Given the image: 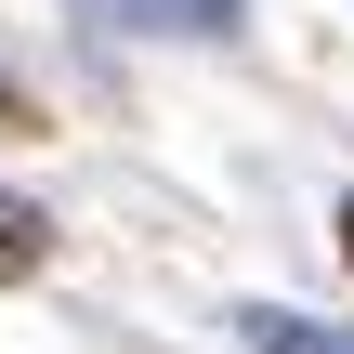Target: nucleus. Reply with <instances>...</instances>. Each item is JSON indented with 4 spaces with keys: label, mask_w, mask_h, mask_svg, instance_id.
<instances>
[{
    "label": "nucleus",
    "mask_w": 354,
    "mask_h": 354,
    "mask_svg": "<svg viewBox=\"0 0 354 354\" xmlns=\"http://www.w3.org/2000/svg\"><path fill=\"white\" fill-rule=\"evenodd\" d=\"M79 26H118V39H236L250 0H66Z\"/></svg>",
    "instance_id": "nucleus-1"
},
{
    "label": "nucleus",
    "mask_w": 354,
    "mask_h": 354,
    "mask_svg": "<svg viewBox=\"0 0 354 354\" xmlns=\"http://www.w3.org/2000/svg\"><path fill=\"white\" fill-rule=\"evenodd\" d=\"M236 342H250V354H354V328L289 315V302H250V315H236Z\"/></svg>",
    "instance_id": "nucleus-2"
},
{
    "label": "nucleus",
    "mask_w": 354,
    "mask_h": 354,
    "mask_svg": "<svg viewBox=\"0 0 354 354\" xmlns=\"http://www.w3.org/2000/svg\"><path fill=\"white\" fill-rule=\"evenodd\" d=\"M39 263H53V223H39L26 197H0V289H13V276H39Z\"/></svg>",
    "instance_id": "nucleus-3"
},
{
    "label": "nucleus",
    "mask_w": 354,
    "mask_h": 354,
    "mask_svg": "<svg viewBox=\"0 0 354 354\" xmlns=\"http://www.w3.org/2000/svg\"><path fill=\"white\" fill-rule=\"evenodd\" d=\"M0 131H39V105H26V79L0 66Z\"/></svg>",
    "instance_id": "nucleus-4"
},
{
    "label": "nucleus",
    "mask_w": 354,
    "mask_h": 354,
    "mask_svg": "<svg viewBox=\"0 0 354 354\" xmlns=\"http://www.w3.org/2000/svg\"><path fill=\"white\" fill-rule=\"evenodd\" d=\"M342 263H354V197H342Z\"/></svg>",
    "instance_id": "nucleus-5"
}]
</instances>
